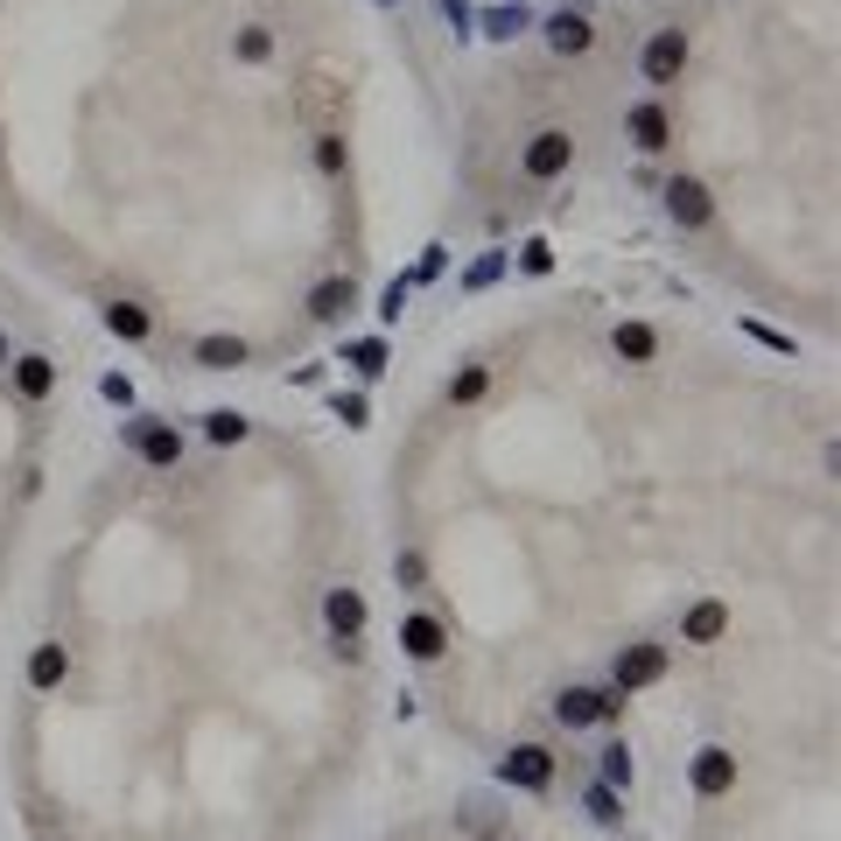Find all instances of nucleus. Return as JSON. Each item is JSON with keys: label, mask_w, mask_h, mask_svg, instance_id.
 I'll return each mask as SVG.
<instances>
[{"label": "nucleus", "mask_w": 841, "mask_h": 841, "mask_svg": "<svg viewBox=\"0 0 841 841\" xmlns=\"http://www.w3.org/2000/svg\"><path fill=\"white\" fill-rule=\"evenodd\" d=\"M618 716H624V701L603 695V687H561L554 695V722L561 730H589V722H618Z\"/></svg>", "instance_id": "nucleus-1"}, {"label": "nucleus", "mask_w": 841, "mask_h": 841, "mask_svg": "<svg viewBox=\"0 0 841 841\" xmlns=\"http://www.w3.org/2000/svg\"><path fill=\"white\" fill-rule=\"evenodd\" d=\"M659 197H666V218H674L680 232H701V225L716 218V197H709V183H695V176H674V183L659 189Z\"/></svg>", "instance_id": "nucleus-2"}, {"label": "nucleus", "mask_w": 841, "mask_h": 841, "mask_svg": "<svg viewBox=\"0 0 841 841\" xmlns=\"http://www.w3.org/2000/svg\"><path fill=\"white\" fill-rule=\"evenodd\" d=\"M127 449L141 456V463H155V470H176L183 463V435L162 428V420H127Z\"/></svg>", "instance_id": "nucleus-3"}, {"label": "nucleus", "mask_w": 841, "mask_h": 841, "mask_svg": "<svg viewBox=\"0 0 841 841\" xmlns=\"http://www.w3.org/2000/svg\"><path fill=\"white\" fill-rule=\"evenodd\" d=\"M499 778L520 793H547L554 786V751H540V743H520V751L499 757Z\"/></svg>", "instance_id": "nucleus-4"}, {"label": "nucleus", "mask_w": 841, "mask_h": 841, "mask_svg": "<svg viewBox=\"0 0 841 841\" xmlns=\"http://www.w3.org/2000/svg\"><path fill=\"white\" fill-rule=\"evenodd\" d=\"M568 162H576V141H568V127H540V133L526 141V176H533V183H554Z\"/></svg>", "instance_id": "nucleus-5"}, {"label": "nucleus", "mask_w": 841, "mask_h": 841, "mask_svg": "<svg viewBox=\"0 0 841 841\" xmlns=\"http://www.w3.org/2000/svg\"><path fill=\"white\" fill-rule=\"evenodd\" d=\"M638 64H645V78H653V85H674L680 70H687V35H680V29H659L653 43H645Z\"/></svg>", "instance_id": "nucleus-6"}, {"label": "nucleus", "mask_w": 841, "mask_h": 841, "mask_svg": "<svg viewBox=\"0 0 841 841\" xmlns=\"http://www.w3.org/2000/svg\"><path fill=\"white\" fill-rule=\"evenodd\" d=\"M730 786H736V757L722 751V743H709V751L695 757V793H709V799H722V793H730Z\"/></svg>", "instance_id": "nucleus-7"}, {"label": "nucleus", "mask_w": 841, "mask_h": 841, "mask_svg": "<svg viewBox=\"0 0 841 841\" xmlns=\"http://www.w3.org/2000/svg\"><path fill=\"white\" fill-rule=\"evenodd\" d=\"M666 674V645H631V653L618 659V695L624 687H653Z\"/></svg>", "instance_id": "nucleus-8"}, {"label": "nucleus", "mask_w": 841, "mask_h": 841, "mask_svg": "<svg viewBox=\"0 0 841 841\" xmlns=\"http://www.w3.org/2000/svg\"><path fill=\"white\" fill-rule=\"evenodd\" d=\"M323 618H330L337 638H358V631H365V597H358V589H330V597H323Z\"/></svg>", "instance_id": "nucleus-9"}, {"label": "nucleus", "mask_w": 841, "mask_h": 841, "mask_svg": "<svg viewBox=\"0 0 841 841\" xmlns=\"http://www.w3.org/2000/svg\"><path fill=\"white\" fill-rule=\"evenodd\" d=\"M547 50H554V56H582V50H589V22H582L576 8L547 14Z\"/></svg>", "instance_id": "nucleus-10"}, {"label": "nucleus", "mask_w": 841, "mask_h": 841, "mask_svg": "<svg viewBox=\"0 0 841 841\" xmlns=\"http://www.w3.org/2000/svg\"><path fill=\"white\" fill-rule=\"evenodd\" d=\"M631 141H638L645 155H659V148L674 141V120H666L659 106H631Z\"/></svg>", "instance_id": "nucleus-11"}, {"label": "nucleus", "mask_w": 841, "mask_h": 841, "mask_svg": "<svg viewBox=\"0 0 841 841\" xmlns=\"http://www.w3.org/2000/svg\"><path fill=\"white\" fill-rule=\"evenodd\" d=\"M400 645H407L414 659H443V645H449V631L435 624V618H407L400 624Z\"/></svg>", "instance_id": "nucleus-12"}, {"label": "nucleus", "mask_w": 841, "mask_h": 841, "mask_svg": "<svg viewBox=\"0 0 841 841\" xmlns=\"http://www.w3.org/2000/svg\"><path fill=\"white\" fill-rule=\"evenodd\" d=\"M50 386H56V365H50V358H35V351L14 358V393H22V400H43Z\"/></svg>", "instance_id": "nucleus-13"}, {"label": "nucleus", "mask_w": 841, "mask_h": 841, "mask_svg": "<svg viewBox=\"0 0 841 841\" xmlns=\"http://www.w3.org/2000/svg\"><path fill=\"white\" fill-rule=\"evenodd\" d=\"M722 631H730V610H722V603H695V610H687V645H716Z\"/></svg>", "instance_id": "nucleus-14"}, {"label": "nucleus", "mask_w": 841, "mask_h": 841, "mask_svg": "<svg viewBox=\"0 0 841 841\" xmlns=\"http://www.w3.org/2000/svg\"><path fill=\"white\" fill-rule=\"evenodd\" d=\"M64 674H70V653H64V645H35V653H29V687H56Z\"/></svg>", "instance_id": "nucleus-15"}, {"label": "nucleus", "mask_w": 841, "mask_h": 841, "mask_svg": "<svg viewBox=\"0 0 841 841\" xmlns=\"http://www.w3.org/2000/svg\"><path fill=\"white\" fill-rule=\"evenodd\" d=\"M197 365L204 372H232V365H245V343L239 337H204L197 343Z\"/></svg>", "instance_id": "nucleus-16"}, {"label": "nucleus", "mask_w": 841, "mask_h": 841, "mask_svg": "<svg viewBox=\"0 0 841 841\" xmlns=\"http://www.w3.org/2000/svg\"><path fill=\"white\" fill-rule=\"evenodd\" d=\"M343 309H351V281H323V288L309 295V316L316 323H337Z\"/></svg>", "instance_id": "nucleus-17"}, {"label": "nucleus", "mask_w": 841, "mask_h": 841, "mask_svg": "<svg viewBox=\"0 0 841 841\" xmlns=\"http://www.w3.org/2000/svg\"><path fill=\"white\" fill-rule=\"evenodd\" d=\"M106 330L127 337V343H141L148 337V309H133V302H106Z\"/></svg>", "instance_id": "nucleus-18"}, {"label": "nucleus", "mask_w": 841, "mask_h": 841, "mask_svg": "<svg viewBox=\"0 0 841 841\" xmlns=\"http://www.w3.org/2000/svg\"><path fill=\"white\" fill-rule=\"evenodd\" d=\"M610 343H618V358H638V365L659 351V337L645 330V323H618V337H610Z\"/></svg>", "instance_id": "nucleus-19"}, {"label": "nucleus", "mask_w": 841, "mask_h": 841, "mask_svg": "<svg viewBox=\"0 0 841 841\" xmlns=\"http://www.w3.org/2000/svg\"><path fill=\"white\" fill-rule=\"evenodd\" d=\"M520 29H526V8H491L484 14V35H499V43H512Z\"/></svg>", "instance_id": "nucleus-20"}, {"label": "nucleus", "mask_w": 841, "mask_h": 841, "mask_svg": "<svg viewBox=\"0 0 841 841\" xmlns=\"http://www.w3.org/2000/svg\"><path fill=\"white\" fill-rule=\"evenodd\" d=\"M210 443H245V414L218 407V414H210Z\"/></svg>", "instance_id": "nucleus-21"}, {"label": "nucleus", "mask_w": 841, "mask_h": 841, "mask_svg": "<svg viewBox=\"0 0 841 841\" xmlns=\"http://www.w3.org/2000/svg\"><path fill=\"white\" fill-rule=\"evenodd\" d=\"M316 168L323 176H343V141L337 133H316Z\"/></svg>", "instance_id": "nucleus-22"}, {"label": "nucleus", "mask_w": 841, "mask_h": 841, "mask_svg": "<svg viewBox=\"0 0 841 841\" xmlns=\"http://www.w3.org/2000/svg\"><path fill=\"white\" fill-rule=\"evenodd\" d=\"M603 786H631V751H624V743H610V751H603Z\"/></svg>", "instance_id": "nucleus-23"}, {"label": "nucleus", "mask_w": 841, "mask_h": 841, "mask_svg": "<svg viewBox=\"0 0 841 841\" xmlns=\"http://www.w3.org/2000/svg\"><path fill=\"white\" fill-rule=\"evenodd\" d=\"M589 813H597L603 828H618V820H624L618 813V786H589Z\"/></svg>", "instance_id": "nucleus-24"}, {"label": "nucleus", "mask_w": 841, "mask_h": 841, "mask_svg": "<svg viewBox=\"0 0 841 841\" xmlns=\"http://www.w3.org/2000/svg\"><path fill=\"white\" fill-rule=\"evenodd\" d=\"M239 56H245V64H266V50H274V35H266V29H239V43H232Z\"/></svg>", "instance_id": "nucleus-25"}, {"label": "nucleus", "mask_w": 841, "mask_h": 841, "mask_svg": "<svg viewBox=\"0 0 841 841\" xmlns=\"http://www.w3.org/2000/svg\"><path fill=\"white\" fill-rule=\"evenodd\" d=\"M351 365H358V372H379V365H386V343H379V337L351 343Z\"/></svg>", "instance_id": "nucleus-26"}, {"label": "nucleus", "mask_w": 841, "mask_h": 841, "mask_svg": "<svg viewBox=\"0 0 841 841\" xmlns=\"http://www.w3.org/2000/svg\"><path fill=\"white\" fill-rule=\"evenodd\" d=\"M499 274H505V253H484V260L470 266V288H491V281H499Z\"/></svg>", "instance_id": "nucleus-27"}, {"label": "nucleus", "mask_w": 841, "mask_h": 841, "mask_svg": "<svg viewBox=\"0 0 841 841\" xmlns=\"http://www.w3.org/2000/svg\"><path fill=\"white\" fill-rule=\"evenodd\" d=\"M400 309H407V281H393V288H386V295H379V316H386V323H393Z\"/></svg>", "instance_id": "nucleus-28"}, {"label": "nucleus", "mask_w": 841, "mask_h": 841, "mask_svg": "<svg viewBox=\"0 0 841 841\" xmlns=\"http://www.w3.org/2000/svg\"><path fill=\"white\" fill-rule=\"evenodd\" d=\"M393 576L407 582V589H420V576H428V568H420V554H400V561H393Z\"/></svg>", "instance_id": "nucleus-29"}, {"label": "nucleus", "mask_w": 841, "mask_h": 841, "mask_svg": "<svg viewBox=\"0 0 841 841\" xmlns=\"http://www.w3.org/2000/svg\"><path fill=\"white\" fill-rule=\"evenodd\" d=\"M520 266H526V274H547V266H554V253H547V245H540V239H533V245H526V253H520Z\"/></svg>", "instance_id": "nucleus-30"}, {"label": "nucleus", "mask_w": 841, "mask_h": 841, "mask_svg": "<svg viewBox=\"0 0 841 841\" xmlns=\"http://www.w3.org/2000/svg\"><path fill=\"white\" fill-rule=\"evenodd\" d=\"M477 393H484V372L470 365V372H463V379H456V386H449V400H477Z\"/></svg>", "instance_id": "nucleus-31"}, {"label": "nucleus", "mask_w": 841, "mask_h": 841, "mask_svg": "<svg viewBox=\"0 0 841 841\" xmlns=\"http://www.w3.org/2000/svg\"><path fill=\"white\" fill-rule=\"evenodd\" d=\"M443 14H449V22H463V14H470V0H443Z\"/></svg>", "instance_id": "nucleus-32"}, {"label": "nucleus", "mask_w": 841, "mask_h": 841, "mask_svg": "<svg viewBox=\"0 0 841 841\" xmlns=\"http://www.w3.org/2000/svg\"><path fill=\"white\" fill-rule=\"evenodd\" d=\"M484 841H512V834H499V828H484Z\"/></svg>", "instance_id": "nucleus-33"}, {"label": "nucleus", "mask_w": 841, "mask_h": 841, "mask_svg": "<svg viewBox=\"0 0 841 841\" xmlns=\"http://www.w3.org/2000/svg\"><path fill=\"white\" fill-rule=\"evenodd\" d=\"M0 365H8V337H0Z\"/></svg>", "instance_id": "nucleus-34"}]
</instances>
